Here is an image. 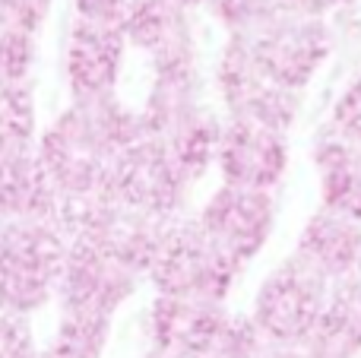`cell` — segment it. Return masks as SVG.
<instances>
[{"instance_id":"obj_2","label":"cell","mask_w":361,"mask_h":358,"mask_svg":"<svg viewBox=\"0 0 361 358\" xmlns=\"http://www.w3.org/2000/svg\"><path fill=\"white\" fill-rule=\"evenodd\" d=\"M54 222L67 235V241L92 245L130 270L149 273L159 245L175 219L140 213L118 200L111 190H102L89 197H61Z\"/></svg>"},{"instance_id":"obj_12","label":"cell","mask_w":361,"mask_h":358,"mask_svg":"<svg viewBox=\"0 0 361 358\" xmlns=\"http://www.w3.org/2000/svg\"><path fill=\"white\" fill-rule=\"evenodd\" d=\"M216 165L225 184L250 190H273L288 168V140L282 130L257 121L228 118L219 140Z\"/></svg>"},{"instance_id":"obj_28","label":"cell","mask_w":361,"mask_h":358,"mask_svg":"<svg viewBox=\"0 0 361 358\" xmlns=\"http://www.w3.org/2000/svg\"><path fill=\"white\" fill-rule=\"evenodd\" d=\"M130 0H73V10L80 19L92 23H121Z\"/></svg>"},{"instance_id":"obj_21","label":"cell","mask_w":361,"mask_h":358,"mask_svg":"<svg viewBox=\"0 0 361 358\" xmlns=\"http://www.w3.org/2000/svg\"><path fill=\"white\" fill-rule=\"evenodd\" d=\"M35 140V101L25 82H0V152L23 149Z\"/></svg>"},{"instance_id":"obj_19","label":"cell","mask_w":361,"mask_h":358,"mask_svg":"<svg viewBox=\"0 0 361 358\" xmlns=\"http://www.w3.org/2000/svg\"><path fill=\"white\" fill-rule=\"evenodd\" d=\"M307 346L324 358H358L361 355V276L333 283L326 308L314 327Z\"/></svg>"},{"instance_id":"obj_27","label":"cell","mask_w":361,"mask_h":358,"mask_svg":"<svg viewBox=\"0 0 361 358\" xmlns=\"http://www.w3.org/2000/svg\"><path fill=\"white\" fill-rule=\"evenodd\" d=\"M48 10L51 0H0V19L29 32H38V25L48 19Z\"/></svg>"},{"instance_id":"obj_22","label":"cell","mask_w":361,"mask_h":358,"mask_svg":"<svg viewBox=\"0 0 361 358\" xmlns=\"http://www.w3.org/2000/svg\"><path fill=\"white\" fill-rule=\"evenodd\" d=\"M206 10L216 23L225 25L228 35H250L273 16H279L286 6L282 0H206Z\"/></svg>"},{"instance_id":"obj_26","label":"cell","mask_w":361,"mask_h":358,"mask_svg":"<svg viewBox=\"0 0 361 358\" xmlns=\"http://www.w3.org/2000/svg\"><path fill=\"white\" fill-rule=\"evenodd\" d=\"M0 358H42L35 355V336L25 314L0 311Z\"/></svg>"},{"instance_id":"obj_24","label":"cell","mask_w":361,"mask_h":358,"mask_svg":"<svg viewBox=\"0 0 361 358\" xmlns=\"http://www.w3.org/2000/svg\"><path fill=\"white\" fill-rule=\"evenodd\" d=\"M269 349V342L263 340V333L257 330L254 317H238L231 314L225 323L222 336L216 340V346L209 349L203 358H263Z\"/></svg>"},{"instance_id":"obj_10","label":"cell","mask_w":361,"mask_h":358,"mask_svg":"<svg viewBox=\"0 0 361 358\" xmlns=\"http://www.w3.org/2000/svg\"><path fill=\"white\" fill-rule=\"evenodd\" d=\"M127 44L149 57L156 76H197V42L178 0H130L121 19Z\"/></svg>"},{"instance_id":"obj_16","label":"cell","mask_w":361,"mask_h":358,"mask_svg":"<svg viewBox=\"0 0 361 358\" xmlns=\"http://www.w3.org/2000/svg\"><path fill=\"white\" fill-rule=\"evenodd\" d=\"M61 194L51 181L38 149L0 152V216L4 222L23 219H57Z\"/></svg>"},{"instance_id":"obj_29","label":"cell","mask_w":361,"mask_h":358,"mask_svg":"<svg viewBox=\"0 0 361 358\" xmlns=\"http://www.w3.org/2000/svg\"><path fill=\"white\" fill-rule=\"evenodd\" d=\"M361 0H282V6L292 13H305V16H317L326 19L330 13H345L355 10Z\"/></svg>"},{"instance_id":"obj_33","label":"cell","mask_w":361,"mask_h":358,"mask_svg":"<svg viewBox=\"0 0 361 358\" xmlns=\"http://www.w3.org/2000/svg\"><path fill=\"white\" fill-rule=\"evenodd\" d=\"M4 226H6V222H4V216H0V228H4Z\"/></svg>"},{"instance_id":"obj_9","label":"cell","mask_w":361,"mask_h":358,"mask_svg":"<svg viewBox=\"0 0 361 358\" xmlns=\"http://www.w3.org/2000/svg\"><path fill=\"white\" fill-rule=\"evenodd\" d=\"M219 92L228 108V118L257 121L263 127L288 133V127L298 121L301 111V92L279 86L269 80L260 67L254 63L247 44L241 38H228L225 51L219 57Z\"/></svg>"},{"instance_id":"obj_25","label":"cell","mask_w":361,"mask_h":358,"mask_svg":"<svg viewBox=\"0 0 361 358\" xmlns=\"http://www.w3.org/2000/svg\"><path fill=\"white\" fill-rule=\"evenodd\" d=\"M326 133L349 143H361V73H355L345 89L336 95L330 108V121H326Z\"/></svg>"},{"instance_id":"obj_6","label":"cell","mask_w":361,"mask_h":358,"mask_svg":"<svg viewBox=\"0 0 361 358\" xmlns=\"http://www.w3.org/2000/svg\"><path fill=\"white\" fill-rule=\"evenodd\" d=\"M228 38H241L257 67L292 92H305L336 51V29L326 19L292 10H282L250 35Z\"/></svg>"},{"instance_id":"obj_14","label":"cell","mask_w":361,"mask_h":358,"mask_svg":"<svg viewBox=\"0 0 361 358\" xmlns=\"http://www.w3.org/2000/svg\"><path fill=\"white\" fill-rule=\"evenodd\" d=\"M143 273L130 270L127 264L114 260L111 254L99 251L92 245L70 241L63 276L57 285L61 304H76V308H92L114 314L127 298L133 295Z\"/></svg>"},{"instance_id":"obj_18","label":"cell","mask_w":361,"mask_h":358,"mask_svg":"<svg viewBox=\"0 0 361 358\" xmlns=\"http://www.w3.org/2000/svg\"><path fill=\"white\" fill-rule=\"evenodd\" d=\"M314 168L320 206L361 222V143H349L324 130L314 143Z\"/></svg>"},{"instance_id":"obj_23","label":"cell","mask_w":361,"mask_h":358,"mask_svg":"<svg viewBox=\"0 0 361 358\" xmlns=\"http://www.w3.org/2000/svg\"><path fill=\"white\" fill-rule=\"evenodd\" d=\"M35 32L0 19V82H25L35 63Z\"/></svg>"},{"instance_id":"obj_20","label":"cell","mask_w":361,"mask_h":358,"mask_svg":"<svg viewBox=\"0 0 361 358\" xmlns=\"http://www.w3.org/2000/svg\"><path fill=\"white\" fill-rule=\"evenodd\" d=\"M111 317L105 311L61 304L54 340L48 346V358H102L111 336Z\"/></svg>"},{"instance_id":"obj_4","label":"cell","mask_w":361,"mask_h":358,"mask_svg":"<svg viewBox=\"0 0 361 358\" xmlns=\"http://www.w3.org/2000/svg\"><path fill=\"white\" fill-rule=\"evenodd\" d=\"M143 118L190 181L203 178L216 162L225 124L200 101L197 76H156Z\"/></svg>"},{"instance_id":"obj_32","label":"cell","mask_w":361,"mask_h":358,"mask_svg":"<svg viewBox=\"0 0 361 358\" xmlns=\"http://www.w3.org/2000/svg\"><path fill=\"white\" fill-rule=\"evenodd\" d=\"M178 4H184L190 10V6H206V0H178Z\"/></svg>"},{"instance_id":"obj_7","label":"cell","mask_w":361,"mask_h":358,"mask_svg":"<svg viewBox=\"0 0 361 358\" xmlns=\"http://www.w3.org/2000/svg\"><path fill=\"white\" fill-rule=\"evenodd\" d=\"M333 283L292 254L267 279L254 298V323L269 346L307 342L326 308Z\"/></svg>"},{"instance_id":"obj_35","label":"cell","mask_w":361,"mask_h":358,"mask_svg":"<svg viewBox=\"0 0 361 358\" xmlns=\"http://www.w3.org/2000/svg\"><path fill=\"white\" fill-rule=\"evenodd\" d=\"M42 358H48V355H42Z\"/></svg>"},{"instance_id":"obj_30","label":"cell","mask_w":361,"mask_h":358,"mask_svg":"<svg viewBox=\"0 0 361 358\" xmlns=\"http://www.w3.org/2000/svg\"><path fill=\"white\" fill-rule=\"evenodd\" d=\"M263 358H324L317 349H311L307 342H298V346H269Z\"/></svg>"},{"instance_id":"obj_34","label":"cell","mask_w":361,"mask_h":358,"mask_svg":"<svg viewBox=\"0 0 361 358\" xmlns=\"http://www.w3.org/2000/svg\"><path fill=\"white\" fill-rule=\"evenodd\" d=\"M358 276H361V266H358Z\"/></svg>"},{"instance_id":"obj_17","label":"cell","mask_w":361,"mask_h":358,"mask_svg":"<svg viewBox=\"0 0 361 358\" xmlns=\"http://www.w3.org/2000/svg\"><path fill=\"white\" fill-rule=\"evenodd\" d=\"M295 254L330 283L355 276L361 266V222L320 206L301 228Z\"/></svg>"},{"instance_id":"obj_11","label":"cell","mask_w":361,"mask_h":358,"mask_svg":"<svg viewBox=\"0 0 361 358\" xmlns=\"http://www.w3.org/2000/svg\"><path fill=\"white\" fill-rule=\"evenodd\" d=\"M200 226L238 264H250L269 241L276 226L273 190H250L222 184L200 213Z\"/></svg>"},{"instance_id":"obj_8","label":"cell","mask_w":361,"mask_h":358,"mask_svg":"<svg viewBox=\"0 0 361 358\" xmlns=\"http://www.w3.org/2000/svg\"><path fill=\"white\" fill-rule=\"evenodd\" d=\"M187 187L190 178L178 168L171 152L152 130H143L118 152L108 181V190L118 200L159 219H178L187 200Z\"/></svg>"},{"instance_id":"obj_3","label":"cell","mask_w":361,"mask_h":358,"mask_svg":"<svg viewBox=\"0 0 361 358\" xmlns=\"http://www.w3.org/2000/svg\"><path fill=\"white\" fill-rule=\"evenodd\" d=\"M70 241L54 219H23L0 228V311L32 314L57 295Z\"/></svg>"},{"instance_id":"obj_31","label":"cell","mask_w":361,"mask_h":358,"mask_svg":"<svg viewBox=\"0 0 361 358\" xmlns=\"http://www.w3.org/2000/svg\"><path fill=\"white\" fill-rule=\"evenodd\" d=\"M146 358H187V355H175V352H159V349H152Z\"/></svg>"},{"instance_id":"obj_1","label":"cell","mask_w":361,"mask_h":358,"mask_svg":"<svg viewBox=\"0 0 361 358\" xmlns=\"http://www.w3.org/2000/svg\"><path fill=\"white\" fill-rule=\"evenodd\" d=\"M149 130L143 111H130L118 95L73 99L38 143L44 168L61 197H89L108 190L118 152Z\"/></svg>"},{"instance_id":"obj_13","label":"cell","mask_w":361,"mask_h":358,"mask_svg":"<svg viewBox=\"0 0 361 358\" xmlns=\"http://www.w3.org/2000/svg\"><path fill=\"white\" fill-rule=\"evenodd\" d=\"M127 35L121 23H92L76 16L63 42V73L73 99L111 95L124 63Z\"/></svg>"},{"instance_id":"obj_15","label":"cell","mask_w":361,"mask_h":358,"mask_svg":"<svg viewBox=\"0 0 361 358\" xmlns=\"http://www.w3.org/2000/svg\"><path fill=\"white\" fill-rule=\"evenodd\" d=\"M228 317L231 314L222 304L159 295L149 311L152 346H156L159 352L203 358L216 346L219 336H222Z\"/></svg>"},{"instance_id":"obj_5","label":"cell","mask_w":361,"mask_h":358,"mask_svg":"<svg viewBox=\"0 0 361 358\" xmlns=\"http://www.w3.org/2000/svg\"><path fill=\"white\" fill-rule=\"evenodd\" d=\"M241 264L206 235L200 219H175L156 251L149 273L159 295L222 304Z\"/></svg>"}]
</instances>
